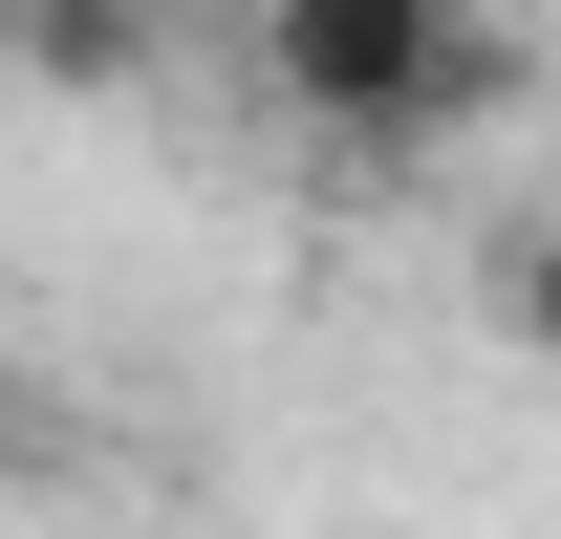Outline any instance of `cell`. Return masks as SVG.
<instances>
[{"instance_id":"obj_1","label":"cell","mask_w":561,"mask_h":539,"mask_svg":"<svg viewBox=\"0 0 561 539\" xmlns=\"http://www.w3.org/2000/svg\"><path fill=\"white\" fill-rule=\"evenodd\" d=\"M260 44H280V108H302V130H367V151L454 130V108L496 87V22H476V0H280Z\"/></svg>"},{"instance_id":"obj_2","label":"cell","mask_w":561,"mask_h":539,"mask_svg":"<svg viewBox=\"0 0 561 539\" xmlns=\"http://www.w3.org/2000/svg\"><path fill=\"white\" fill-rule=\"evenodd\" d=\"M0 22H22V0H0Z\"/></svg>"}]
</instances>
